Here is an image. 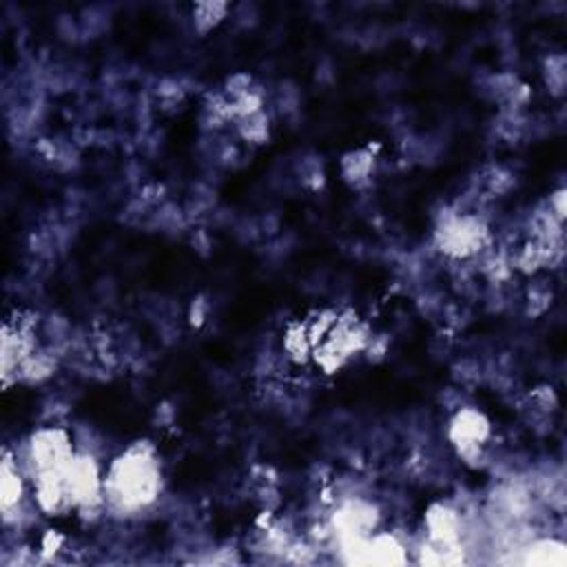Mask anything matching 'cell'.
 <instances>
[{
    "instance_id": "1",
    "label": "cell",
    "mask_w": 567,
    "mask_h": 567,
    "mask_svg": "<svg viewBox=\"0 0 567 567\" xmlns=\"http://www.w3.org/2000/svg\"><path fill=\"white\" fill-rule=\"evenodd\" d=\"M102 490L111 512L133 514L156 504L162 492V477L153 445L136 441L123 457L115 459Z\"/></svg>"
},
{
    "instance_id": "2",
    "label": "cell",
    "mask_w": 567,
    "mask_h": 567,
    "mask_svg": "<svg viewBox=\"0 0 567 567\" xmlns=\"http://www.w3.org/2000/svg\"><path fill=\"white\" fill-rule=\"evenodd\" d=\"M436 249L454 259H466L481 253L487 244V229L483 220L470 213H448L435 233Z\"/></svg>"
},
{
    "instance_id": "3",
    "label": "cell",
    "mask_w": 567,
    "mask_h": 567,
    "mask_svg": "<svg viewBox=\"0 0 567 567\" xmlns=\"http://www.w3.org/2000/svg\"><path fill=\"white\" fill-rule=\"evenodd\" d=\"M73 459V445L72 439L60 427H45L31 435L30 444H27L25 454V468L31 478L40 472L47 470H60L67 466Z\"/></svg>"
},
{
    "instance_id": "4",
    "label": "cell",
    "mask_w": 567,
    "mask_h": 567,
    "mask_svg": "<svg viewBox=\"0 0 567 567\" xmlns=\"http://www.w3.org/2000/svg\"><path fill=\"white\" fill-rule=\"evenodd\" d=\"M490 436V424L486 415L474 408H461L450 424V441L457 445L463 461H474L481 454V444Z\"/></svg>"
},
{
    "instance_id": "5",
    "label": "cell",
    "mask_w": 567,
    "mask_h": 567,
    "mask_svg": "<svg viewBox=\"0 0 567 567\" xmlns=\"http://www.w3.org/2000/svg\"><path fill=\"white\" fill-rule=\"evenodd\" d=\"M427 541L435 546H461V514L444 504H435L426 514Z\"/></svg>"
},
{
    "instance_id": "6",
    "label": "cell",
    "mask_w": 567,
    "mask_h": 567,
    "mask_svg": "<svg viewBox=\"0 0 567 567\" xmlns=\"http://www.w3.org/2000/svg\"><path fill=\"white\" fill-rule=\"evenodd\" d=\"M523 559L520 563L525 565H565V546L561 541H552V538H541V541L525 543L520 547Z\"/></svg>"
},
{
    "instance_id": "7",
    "label": "cell",
    "mask_w": 567,
    "mask_h": 567,
    "mask_svg": "<svg viewBox=\"0 0 567 567\" xmlns=\"http://www.w3.org/2000/svg\"><path fill=\"white\" fill-rule=\"evenodd\" d=\"M0 490H3V512L16 508L25 499V483H22L21 468H18V461L12 459L9 450H4L3 457V483H0Z\"/></svg>"
},
{
    "instance_id": "8",
    "label": "cell",
    "mask_w": 567,
    "mask_h": 567,
    "mask_svg": "<svg viewBox=\"0 0 567 567\" xmlns=\"http://www.w3.org/2000/svg\"><path fill=\"white\" fill-rule=\"evenodd\" d=\"M373 169H375V156L368 151V148H360V151L346 153L342 160L343 180L355 189H360L361 184L368 182Z\"/></svg>"
},
{
    "instance_id": "9",
    "label": "cell",
    "mask_w": 567,
    "mask_h": 567,
    "mask_svg": "<svg viewBox=\"0 0 567 567\" xmlns=\"http://www.w3.org/2000/svg\"><path fill=\"white\" fill-rule=\"evenodd\" d=\"M229 13L226 3H198L193 7V25L198 34H208L213 27L220 25Z\"/></svg>"
},
{
    "instance_id": "10",
    "label": "cell",
    "mask_w": 567,
    "mask_h": 567,
    "mask_svg": "<svg viewBox=\"0 0 567 567\" xmlns=\"http://www.w3.org/2000/svg\"><path fill=\"white\" fill-rule=\"evenodd\" d=\"M284 348H286L288 357L297 364H304L309 355H313V346L309 342V333H306V324H291L284 337Z\"/></svg>"
},
{
    "instance_id": "11",
    "label": "cell",
    "mask_w": 567,
    "mask_h": 567,
    "mask_svg": "<svg viewBox=\"0 0 567 567\" xmlns=\"http://www.w3.org/2000/svg\"><path fill=\"white\" fill-rule=\"evenodd\" d=\"M237 123H240V136L244 138L246 142L262 144L268 140V118L264 111L249 115V118L244 120H237Z\"/></svg>"
},
{
    "instance_id": "12",
    "label": "cell",
    "mask_w": 567,
    "mask_h": 567,
    "mask_svg": "<svg viewBox=\"0 0 567 567\" xmlns=\"http://www.w3.org/2000/svg\"><path fill=\"white\" fill-rule=\"evenodd\" d=\"M250 85H253V80H250L249 73H233V76L226 80L224 94H226V97H229V100H235V97L246 94V91L250 89Z\"/></svg>"
},
{
    "instance_id": "13",
    "label": "cell",
    "mask_w": 567,
    "mask_h": 567,
    "mask_svg": "<svg viewBox=\"0 0 567 567\" xmlns=\"http://www.w3.org/2000/svg\"><path fill=\"white\" fill-rule=\"evenodd\" d=\"M547 207H550V213L556 217L559 222L565 220V190H556L554 195H550V202H547Z\"/></svg>"
},
{
    "instance_id": "14",
    "label": "cell",
    "mask_w": 567,
    "mask_h": 567,
    "mask_svg": "<svg viewBox=\"0 0 567 567\" xmlns=\"http://www.w3.org/2000/svg\"><path fill=\"white\" fill-rule=\"evenodd\" d=\"M208 315V304L204 300H193V306H190V324L193 326H202L204 319Z\"/></svg>"
}]
</instances>
